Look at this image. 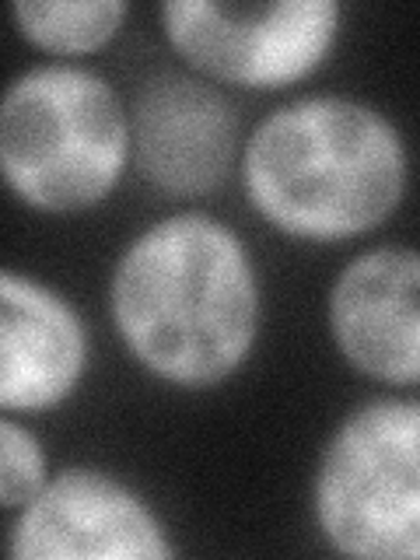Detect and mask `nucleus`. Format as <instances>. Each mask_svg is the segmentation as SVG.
<instances>
[{
    "label": "nucleus",
    "mask_w": 420,
    "mask_h": 560,
    "mask_svg": "<svg viewBox=\"0 0 420 560\" xmlns=\"http://www.w3.org/2000/svg\"><path fill=\"white\" fill-rule=\"evenodd\" d=\"M88 364V332L57 291L8 270L0 277V407L49 410Z\"/></svg>",
    "instance_id": "1a4fd4ad"
},
{
    "label": "nucleus",
    "mask_w": 420,
    "mask_h": 560,
    "mask_svg": "<svg viewBox=\"0 0 420 560\" xmlns=\"http://www.w3.org/2000/svg\"><path fill=\"white\" fill-rule=\"evenodd\" d=\"M329 329L358 372L420 382V253L385 245L350 259L329 291Z\"/></svg>",
    "instance_id": "6e6552de"
},
{
    "label": "nucleus",
    "mask_w": 420,
    "mask_h": 560,
    "mask_svg": "<svg viewBox=\"0 0 420 560\" xmlns=\"http://www.w3.org/2000/svg\"><path fill=\"white\" fill-rule=\"evenodd\" d=\"M168 43L207 78L242 88H284L323 63L340 28L329 0L280 4H162Z\"/></svg>",
    "instance_id": "39448f33"
},
{
    "label": "nucleus",
    "mask_w": 420,
    "mask_h": 560,
    "mask_svg": "<svg viewBox=\"0 0 420 560\" xmlns=\"http://www.w3.org/2000/svg\"><path fill=\"white\" fill-rule=\"evenodd\" d=\"M172 542L130 487L98 469H63L14 518V560H165Z\"/></svg>",
    "instance_id": "423d86ee"
},
{
    "label": "nucleus",
    "mask_w": 420,
    "mask_h": 560,
    "mask_svg": "<svg viewBox=\"0 0 420 560\" xmlns=\"http://www.w3.org/2000/svg\"><path fill=\"white\" fill-rule=\"evenodd\" d=\"M46 487V455L39 438L14 420H0V501L25 508Z\"/></svg>",
    "instance_id": "9b49d317"
},
{
    "label": "nucleus",
    "mask_w": 420,
    "mask_h": 560,
    "mask_svg": "<svg viewBox=\"0 0 420 560\" xmlns=\"http://www.w3.org/2000/svg\"><path fill=\"white\" fill-rule=\"evenodd\" d=\"M315 518L340 553L420 560V402L375 399L323 448Z\"/></svg>",
    "instance_id": "20e7f679"
},
{
    "label": "nucleus",
    "mask_w": 420,
    "mask_h": 560,
    "mask_svg": "<svg viewBox=\"0 0 420 560\" xmlns=\"http://www.w3.org/2000/svg\"><path fill=\"white\" fill-rule=\"evenodd\" d=\"M127 4L122 0H18L14 22L28 43L49 52H92L119 32Z\"/></svg>",
    "instance_id": "9d476101"
},
{
    "label": "nucleus",
    "mask_w": 420,
    "mask_h": 560,
    "mask_svg": "<svg viewBox=\"0 0 420 560\" xmlns=\"http://www.w3.org/2000/svg\"><path fill=\"white\" fill-rule=\"evenodd\" d=\"M130 119L92 70L35 67L0 105V165L11 189L39 210L95 207L119 183Z\"/></svg>",
    "instance_id": "7ed1b4c3"
},
{
    "label": "nucleus",
    "mask_w": 420,
    "mask_h": 560,
    "mask_svg": "<svg viewBox=\"0 0 420 560\" xmlns=\"http://www.w3.org/2000/svg\"><path fill=\"white\" fill-rule=\"evenodd\" d=\"M245 192L273 228L312 242L372 232L407 189L402 137L372 105L298 98L259 122L245 148Z\"/></svg>",
    "instance_id": "f03ea898"
},
{
    "label": "nucleus",
    "mask_w": 420,
    "mask_h": 560,
    "mask_svg": "<svg viewBox=\"0 0 420 560\" xmlns=\"http://www.w3.org/2000/svg\"><path fill=\"white\" fill-rule=\"evenodd\" d=\"M109 302L133 358L186 389L232 375L259 326L245 245L207 214H175L133 238L116 262Z\"/></svg>",
    "instance_id": "f257e3e1"
},
{
    "label": "nucleus",
    "mask_w": 420,
    "mask_h": 560,
    "mask_svg": "<svg viewBox=\"0 0 420 560\" xmlns=\"http://www.w3.org/2000/svg\"><path fill=\"white\" fill-rule=\"evenodd\" d=\"M130 144L144 179L168 197L221 186L238 144V116L214 84L162 70L144 81L130 113Z\"/></svg>",
    "instance_id": "0eeeda50"
}]
</instances>
